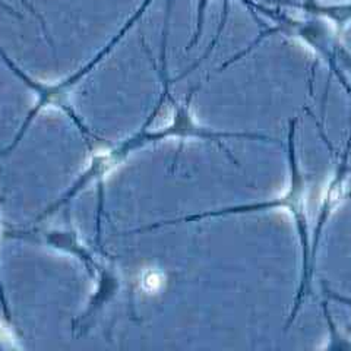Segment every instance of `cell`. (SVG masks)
Instances as JSON below:
<instances>
[{
    "label": "cell",
    "instance_id": "5b68a950",
    "mask_svg": "<svg viewBox=\"0 0 351 351\" xmlns=\"http://www.w3.org/2000/svg\"><path fill=\"white\" fill-rule=\"evenodd\" d=\"M0 8H3L5 10H8V12L10 14V15H15V16H19L16 12H15V9L12 8V6H9V5H6V3H3L2 0H0Z\"/></svg>",
    "mask_w": 351,
    "mask_h": 351
},
{
    "label": "cell",
    "instance_id": "6da1fadb",
    "mask_svg": "<svg viewBox=\"0 0 351 351\" xmlns=\"http://www.w3.org/2000/svg\"><path fill=\"white\" fill-rule=\"evenodd\" d=\"M293 134H294V126L291 128L290 132V188L282 197L277 201L272 202H255V204H249V205H240V206H232V208H223V210H215V211H206L201 214H193V215H186L180 217L176 219H170V221H161L157 224H151L148 227H142L135 230V233L139 232H145V230H154L158 227L164 226H174V224H180V223H193V221H202L205 218H215V217H226V215H232V214H245V213H254V211H261V210H268V208L274 206H282V208H290L291 215L295 219V224H298V232L300 237V246H302V280H300V287L298 291V295H295L294 300V307L289 316V322L285 326H290V324L294 321L295 315H298L300 309V303L302 298L306 291L307 284H309L311 278V255H309V233H307V219L304 214V199H303V192H304V183L303 178L299 171L298 162H295V156H294V144H293Z\"/></svg>",
    "mask_w": 351,
    "mask_h": 351
},
{
    "label": "cell",
    "instance_id": "277c9868",
    "mask_svg": "<svg viewBox=\"0 0 351 351\" xmlns=\"http://www.w3.org/2000/svg\"><path fill=\"white\" fill-rule=\"evenodd\" d=\"M326 295H329V298L337 300V302H341V303H344L347 306H351V299L350 298H344V295H339V294H337L334 291H329V290H326Z\"/></svg>",
    "mask_w": 351,
    "mask_h": 351
},
{
    "label": "cell",
    "instance_id": "7a4b0ae2",
    "mask_svg": "<svg viewBox=\"0 0 351 351\" xmlns=\"http://www.w3.org/2000/svg\"><path fill=\"white\" fill-rule=\"evenodd\" d=\"M0 306H2V312L5 315L6 322L12 324V312H10V306H9V302H8V298H6L2 274H0Z\"/></svg>",
    "mask_w": 351,
    "mask_h": 351
},
{
    "label": "cell",
    "instance_id": "3957f363",
    "mask_svg": "<svg viewBox=\"0 0 351 351\" xmlns=\"http://www.w3.org/2000/svg\"><path fill=\"white\" fill-rule=\"evenodd\" d=\"M12 337H10L9 332L0 329V350H8V348H18L16 344H14Z\"/></svg>",
    "mask_w": 351,
    "mask_h": 351
}]
</instances>
